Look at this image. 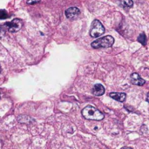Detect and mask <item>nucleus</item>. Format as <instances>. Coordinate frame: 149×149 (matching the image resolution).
I'll list each match as a JSON object with an SVG mask.
<instances>
[{
    "mask_svg": "<svg viewBox=\"0 0 149 149\" xmlns=\"http://www.w3.org/2000/svg\"><path fill=\"white\" fill-rule=\"evenodd\" d=\"M83 117L89 120H102L104 119V114L99 109L93 106H86L81 112Z\"/></svg>",
    "mask_w": 149,
    "mask_h": 149,
    "instance_id": "f257e3e1",
    "label": "nucleus"
},
{
    "mask_svg": "<svg viewBox=\"0 0 149 149\" xmlns=\"http://www.w3.org/2000/svg\"><path fill=\"white\" fill-rule=\"evenodd\" d=\"M114 43V38L112 36H105L103 38H100L95 41H93L91 45L94 49H100V48H108L113 46Z\"/></svg>",
    "mask_w": 149,
    "mask_h": 149,
    "instance_id": "f03ea898",
    "label": "nucleus"
},
{
    "mask_svg": "<svg viewBox=\"0 0 149 149\" xmlns=\"http://www.w3.org/2000/svg\"><path fill=\"white\" fill-rule=\"evenodd\" d=\"M105 32V27L97 19L93 20L92 23V28L90 30V35L93 38H98Z\"/></svg>",
    "mask_w": 149,
    "mask_h": 149,
    "instance_id": "7ed1b4c3",
    "label": "nucleus"
},
{
    "mask_svg": "<svg viewBox=\"0 0 149 149\" xmlns=\"http://www.w3.org/2000/svg\"><path fill=\"white\" fill-rule=\"evenodd\" d=\"M5 25L8 26L9 31L16 32V31H18L21 29V27L23 26V21L19 18H15L10 23H6Z\"/></svg>",
    "mask_w": 149,
    "mask_h": 149,
    "instance_id": "20e7f679",
    "label": "nucleus"
},
{
    "mask_svg": "<svg viewBox=\"0 0 149 149\" xmlns=\"http://www.w3.org/2000/svg\"><path fill=\"white\" fill-rule=\"evenodd\" d=\"M80 14V10L77 7H70L65 10V16L68 19H76Z\"/></svg>",
    "mask_w": 149,
    "mask_h": 149,
    "instance_id": "39448f33",
    "label": "nucleus"
},
{
    "mask_svg": "<svg viewBox=\"0 0 149 149\" xmlns=\"http://www.w3.org/2000/svg\"><path fill=\"white\" fill-rule=\"evenodd\" d=\"M131 82H132L134 85L139 86H143V85L146 83L145 79H142L138 73H136V72H134V73H133V74L131 75Z\"/></svg>",
    "mask_w": 149,
    "mask_h": 149,
    "instance_id": "423d86ee",
    "label": "nucleus"
},
{
    "mask_svg": "<svg viewBox=\"0 0 149 149\" xmlns=\"http://www.w3.org/2000/svg\"><path fill=\"white\" fill-rule=\"evenodd\" d=\"M109 96L112 99H113L119 102H124L126 100V98H127L126 93H111L109 94Z\"/></svg>",
    "mask_w": 149,
    "mask_h": 149,
    "instance_id": "0eeeda50",
    "label": "nucleus"
},
{
    "mask_svg": "<svg viewBox=\"0 0 149 149\" xmlns=\"http://www.w3.org/2000/svg\"><path fill=\"white\" fill-rule=\"evenodd\" d=\"M93 93L95 96H101L105 93V87L101 84H96L93 88Z\"/></svg>",
    "mask_w": 149,
    "mask_h": 149,
    "instance_id": "6e6552de",
    "label": "nucleus"
},
{
    "mask_svg": "<svg viewBox=\"0 0 149 149\" xmlns=\"http://www.w3.org/2000/svg\"><path fill=\"white\" fill-rule=\"evenodd\" d=\"M138 41H139L141 44H142L143 45H146V41H147L146 35H145L144 33H141V34H140V36L138 37Z\"/></svg>",
    "mask_w": 149,
    "mask_h": 149,
    "instance_id": "1a4fd4ad",
    "label": "nucleus"
},
{
    "mask_svg": "<svg viewBox=\"0 0 149 149\" xmlns=\"http://www.w3.org/2000/svg\"><path fill=\"white\" fill-rule=\"evenodd\" d=\"M122 3L125 6L127 7H132L134 5V2L133 0H122Z\"/></svg>",
    "mask_w": 149,
    "mask_h": 149,
    "instance_id": "9d476101",
    "label": "nucleus"
},
{
    "mask_svg": "<svg viewBox=\"0 0 149 149\" xmlns=\"http://www.w3.org/2000/svg\"><path fill=\"white\" fill-rule=\"evenodd\" d=\"M8 17V14L6 12V10H0V19H4Z\"/></svg>",
    "mask_w": 149,
    "mask_h": 149,
    "instance_id": "9b49d317",
    "label": "nucleus"
},
{
    "mask_svg": "<svg viewBox=\"0 0 149 149\" xmlns=\"http://www.w3.org/2000/svg\"><path fill=\"white\" fill-rule=\"evenodd\" d=\"M41 0H26V3L28 4H35V3H39Z\"/></svg>",
    "mask_w": 149,
    "mask_h": 149,
    "instance_id": "f8f14e48",
    "label": "nucleus"
},
{
    "mask_svg": "<svg viewBox=\"0 0 149 149\" xmlns=\"http://www.w3.org/2000/svg\"><path fill=\"white\" fill-rule=\"evenodd\" d=\"M4 35V30L0 27V38H2Z\"/></svg>",
    "mask_w": 149,
    "mask_h": 149,
    "instance_id": "ddd939ff",
    "label": "nucleus"
},
{
    "mask_svg": "<svg viewBox=\"0 0 149 149\" xmlns=\"http://www.w3.org/2000/svg\"><path fill=\"white\" fill-rule=\"evenodd\" d=\"M121 149H133V148H128V147H123V148H122Z\"/></svg>",
    "mask_w": 149,
    "mask_h": 149,
    "instance_id": "4468645a",
    "label": "nucleus"
},
{
    "mask_svg": "<svg viewBox=\"0 0 149 149\" xmlns=\"http://www.w3.org/2000/svg\"><path fill=\"white\" fill-rule=\"evenodd\" d=\"M1 71H2V69H1V65H0V72H1Z\"/></svg>",
    "mask_w": 149,
    "mask_h": 149,
    "instance_id": "2eb2a0df",
    "label": "nucleus"
},
{
    "mask_svg": "<svg viewBox=\"0 0 149 149\" xmlns=\"http://www.w3.org/2000/svg\"><path fill=\"white\" fill-rule=\"evenodd\" d=\"M0 96H1V93H0Z\"/></svg>",
    "mask_w": 149,
    "mask_h": 149,
    "instance_id": "dca6fc26",
    "label": "nucleus"
}]
</instances>
